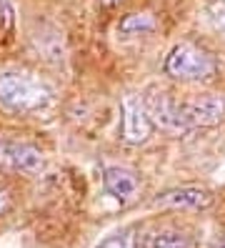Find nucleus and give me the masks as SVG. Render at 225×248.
Segmentation results:
<instances>
[{
  "label": "nucleus",
  "mask_w": 225,
  "mask_h": 248,
  "mask_svg": "<svg viewBox=\"0 0 225 248\" xmlns=\"http://www.w3.org/2000/svg\"><path fill=\"white\" fill-rule=\"evenodd\" d=\"M103 188L113 201H118L120 206L133 203L140 193V178L138 173L123 168V166H108L103 170Z\"/></svg>",
  "instance_id": "0eeeda50"
},
{
  "label": "nucleus",
  "mask_w": 225,
  "mask_h": 248,
  "mask_svg": "<svg viewBox=\"0 0 225 248\" xmlns=\"http://www.w3.org/2000/svg\"><path fill=\"white\" fill-rule=\"evenodd\" d=\"M0 8H3V0H0Z\"/></svg>",
  "instance_id": "f3484780"
},
{
  "label": "nucleus",
  "mask_w": 225,
  "mask_h": 248,
  "mask_svg": "<svg viewBox=\"0 0 225 248\" xmlns=\"http://www.w3.org/2000/svg\"><path fill=\"white\" fill-rule=\"evenodd\" d=\"M180 115L188 128H205V125H218L225 118V98L223 95H203L188 100L180 106Z\"/></svg>",
  "instance_id": "39448f33"
},
{
  "label": "nucleus",
  "mask_w": 225,
  "mask_h": 248,
  "mask_svg": "<svg viewBox=\"0 0 225 248\" xmlns=\"http://www.w3.org/2000/svg\"><path fill=\"white\" fill-rule=\"evenodd\" d=\"M143 106H145L148 118L153 125L168 130V133H188L190 130L183 121V115H180V106H175L165 93H150L143 100Z\"/></svg>",
  "instance_id": "423d86ee"
},
{
  "label": "nucleus",
  "mask_w": 225,
  "mask_h": 248,
  "mask_svg": "<svg viewBox=\"0 0 225 248\" xmlns=\"http://www.w3.org/2000/svg\"><path fill=\"white\" fill-rule=\"evenodd\" d=\"M218 248H225V241H223V243H220V246H218Z\"/></svg>",
  "instance_id": "dca6fc26"
},
{
  "label": "nucleus",
  "mask_w": 225,
  "mask_h": 248,
  "mask_svg": "<svg viewBox=\"0 0 225 248\" xmlns=\"http://www.w3.org/2000/svg\"><path fill=\"white\" fill-rule=\"evenodd\" d=\"M53 91L48 83L25 70L0 73V108L18 115H38L53 106Z\"/></svg>",
  "instance_id": "f257e3e1"
},
{
  "label": "nucleus",
  "mask_w": 225,
  "mask_h": 248,
  "mask_svg": "<svg viewBox=\"0 0 225 248\" xmlns=\"http://www.w3.org/2000/svg\"><path fill=\"white\" fill-rule=\"evenodd\" d=\"M10 206V193L5 191V188H0V216H3Z\"/></svg>",
  "instance_id": "ddd939ff"
},
{
  "label": "nucleus",
  "mask_w": 225,
  "mask_h": 248,
  "mask_svg": "<svg viewBox=\"0 0 225 248\" xmlns=\"http://www.w3.org/2000/svg\"><path fill=\"white\" fill-rule=\"evenodd\" d=\"M120 138L128 145H140L150 138L153 133V123L148 118V110L143 106L140 98L135 95H125L123 106H120Z\"/></svg>",
  "instance_id": "7ed1b4c3"
},
{
  "label": "nucleus",
  "mask_w": 225,
  "mask_h": 248,
  "mask_svg": "<svg viewBox=\"0 0 225 248\" xmlns=\"http://www.w3.org/2000/svg\"><path fill=\"white\" fill-rule=\"evenodd\" d=\"M115 3H120V0H103V5H115Z\"/></svg>",
  "instance_id": "2eb2a0df"
},
{
  "label": "nucleus",
  "mask_w": 225,
  "mask_h": 248,
  "mask_svg": "<svg viewBox=\"0 0 225 248\" xmlns=\"http://www.w3.org/2000/svg\"><path fill=\"white\" fill-rule=\"evenodd\" d=\"M95 248H138V236H135V228H123L108 236L105 241H100Z\"/></svg>",
  "instance_id": "9b49d317"
},
{
  "label": "nucleus",
  "mask_w": 225,
  "mask_h": 248,
  "mask_svg": "<svg viewBox=\"0 0 225 248\" xmlns=\"http://www.w3.org/2000/svg\"><path fill=\"white\" fill-rule=\"evenodd\" d=\"M165 73L178 80H213L218 73L215 58L195 43H178L165 58Z\"/></svg>",
  "instance_id": "f03ea898"
},
{
  "label": "nucleus",
  "mask_w": 225,
  "mask_h": 248,
  "mask_svg": "<svg viewBox=\"0 0 225 248\" xmlns=\"http://www.w3.org/2000/svg\"><path fill=\"white\" fill-rule=\"evenodd\" d=\"M5 166L35 176L43 170V153L28 143H5Z\"/></svg>",
  "instance_id": "6e6552de"
},
{
  "label": "nucleus",
  "mask_w": 225,
  "mask_h": 248,
  "mask_svg": "<svg viewBox=\"0 0 225 248\" xmlns=\"http://www.w3.org/2000/svg\"><path fill=\"white\" fill-rule=\"evenodd\" d=\"M153 206L173 211H205L213 206V193L200 186H180L158 193V198H153Z\"/></svg>",
  "instance_id": "20e7f679"
},
{
  "label": "nucleus",
  "mask_w": 225,
  "mask_h": 248,
  "mask_svg": "<svg viewBox=\"0 0 225 248\" xmlns=\"http://www.w3.org/2000/svg\"><path fill=\"white\" fill-rule=\"evenodd\" d=\"M0 166H5V143L0 140Z\"/></svg>",
  "instance_id": "4468645a"
},
{
  "label": "nucleus",
  "mask_w": 225,
  "mask_h": 248,
  "mask_svg": "<svg viewBox=\"0 0 225 248\" xmlns=\"http://www.w3.org/2000/svg\"><path fill=\"white\" fill-rule=\"evenodd\" d=\"M208 18H210L215 31L225 33V0H213L208 5Z\"/></svg>",
  "instance_id": "f8f14e48"
},
{
  "label": "nucleus",
  "mask_w": 225,
  "mask_h": 248,
  "mask_svg": "<svg viewBox=\"0 0 225 248\" xmlns=\"http://www.w3.org/2000/svg\"><path fill=\"white\" fill-rule=\"evenodd\" d=\"M145 248H190V236L180 228H160L148 233Z\"/></svg>",
  "instance_id": "1a4fd4ad"
},
{
  "label": "nucleus",
  "mask_w": 225,
  "mask_h": 248,
  "mask_svg": "<svg viewBox=\"0 0 225 248\" xmlns=\"http://www.w3.org/2000/svg\"><path fill=\"white\" fill-rule=\"evenodd\" d=\"M155 31V18L150 13H130L120 20V33L125 35H145Z\"/></svg>",
  "instance_id": "9d476101"
}]
</instances>
